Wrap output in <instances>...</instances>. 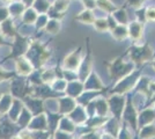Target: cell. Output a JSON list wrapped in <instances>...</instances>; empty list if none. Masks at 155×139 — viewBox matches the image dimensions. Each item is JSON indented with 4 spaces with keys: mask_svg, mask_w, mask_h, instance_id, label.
<instances>
[{
    "mask_svg": "<svg viewBox=\"0 0 155 139\" xmlns=\"http://www.w3.org/2000/svg\"><path fill=\"white\" fill-rule=\"evenodd\" d=\"M70 114H71V115H70L71 118L74 119L75 123L81 124V123H84V122L87 121V113H86V109H84L81 106H77Z\"/></svg>",
    "mask_w": 155,
    "mask_h": 139,
    "instance_id": "5bb4252c",
    "label": "cell"
},
{
    "mask_svg": "<svg viewBox=\"0 0 155 139\" xmlns=\"http://www.w3.org/2000/svg\"><path fill=\"white\" fill-rule=\"evenodd\" d=\"M42 79H43V81H45V82H48V84H52L54 80H56V74H54V72L53 71H46V72H44V74L42 75Z\"/></svg>",
    "mask_w": 155,
    "mask_h": 139,
    "instance_id": "d6a6232c",
    "label": "cell"
},
{
    "mask_svg": "<svg viewBox=\"0 0 155 139\" xmlns=\"http://www.w3.org/2000/svg\"><path fill=\"white\" fill-rule=\"evenodd\" d=\"M84 139H100L101 136H98L97 133H87V134H84Z\"/></svg>",
    "mask_w": 155,
    "mask_h": 139,
    "instance_id": "60d3db41",
    "label": "cell"
},
{
    "mask_svg": "<svg viewBox=\"0 0 155 139\" xmlns=\"http://www.w3.org/2000/svg\"><path fill=\"white\" fill-rule=\"evenodd\" d=\"M81 61H82V51L81 48H79L78 50H74L68 56H66V58L64 59V68L75 72L78 71Z\"/></svg>",
    "mask_w": 155,
    "mask_h": 139,
    "instance_id": "5b68a950",
    "label": "cell"
},
{
    "mask_svg": "<svg viewBox=\"0 0 155 139\" xmlns=\"http://www.w3.org/2000/svg\"><path fill=\"white\" fill-rule=\"evenodd\" d=\"M70 5V0H56L52 5V11H54L56 13L64 14V12L68 8Z\"/></svg>",
    "mask_w": 155,
    "mask_h": 139,
    "instance_id": "7402d4cb",
    "label": "cell"
},
{
    "mask_svg": "<svg viewBox=\"0 0 155 139\" xmlns=\"http://www.w3.org/2000/svg\"><path fill=\"white\" fill-rule=\"evenodd\" d=\"M154 111H155V109H154Z\"/></svg>",
    "mask_w": 155,
    "mask_h": 139,
    "instance_id": "c3c4849f",
    "label": "cell"
},
{
    "mask_svg": "<svg viewBox=\"0 0 155 139\" xmlns=\"http://www.w3.org/2000/svg\"><path fill=\"white\" fill-rule=\"evenodd\" d=\"M77 107V102L73 98H64L59 99V111L61 114H70Z\"/></svg>",
    "mask_w": 155,
    "mask_h": 139,
    "instance_id": "7c38bea8",
    "label": "cell"
},
{
    "mask_svg": "<svg viewBox=\"0 0 155 139\" xmlns=\"http://www.w3.org/2000/svg\"><path fill=\"white\" fill-rule=\"evenodd\" d=\"M12 139H21V138H20L19 136H15V137H13V138H12Z\"/></svg>",
    "mask_w": 155,
    "mask_h": 139,
    "instance_id": "7dc6e473",
    "label": "cell"
},
{
    "mask_svg": "<svg viewBox=\"0 0 155 139\" xmlns=\"http://www.w3.org/2000/svg\"><path fill=\"white\" fill-rule=\"evenodd\" d=\"M32 1H34V0H23V2H25V4H27V5H30V4H32Z\"/></svg>",
    "mask_w": 155,
    "mask_h": 139,
    "instance_id": "7bdbcfd3",
    "label": "cell"
},
{
    "mask_svg": "<svg viewBox=\"0 0 155 139\" xmlns=\"http://www.w3.org/2000/svg\"><path fill=\"white\" fill-rule=\"evenodd\" d=\"M115 21L117 22V25H123V26H126V23L129 22V18H127V14L124 9H116L114 13L110 14Z\"/></svg>",
    "mask_w": 155,
    "mask_h": 139,
    "instance_id": "d6986e66",
    "label": "cell"
},
{
    "mask_svg": "<svg viewBox=\"0 0 155 139\" xmlns=\"http://www.w3.org/2000/svg\"><path fill=\"white\" fill-rule=\"evenodd\" d=\"M0 45H6V43L4 42V40H2V37L0 36Z\"/></svg>",
    "mask_w": 155,
    "mask_h": 139,
    "instance_id": "ee69618b",
    "label": "cell"
},
{
    "mask_svg": "<svg viewBox=\"0 0 155 139\" xmlns=\"http://www.w3.org/2000/svg\"><path fill=\"white\" fill-rule=\"evenodd\" d=\"M152 66H153V68L155 70V60L153 61V63H152Z\"/></svg>",
    "mask_w": 155,
    "mask_h": 139,
    "instance_id": "bcb514c9",
    "label": "cell"
},
{
    "mask_svg": "<svg viewBox=\"0 0 155 139\" xmlns=\"http://www.w3.org/2000/svg\"><path fill=\"white\" fill-rule=\"evenodd\" d=\"M14 74L12 72H8V71H5L4 68L0 67V82L2 81H6V80L11 79Z\"/></svg>",
    "mask_w": 155,
    "mask_h": 139,
    "instance_id": "e575fe53",
    "label": "cell"
},
{
    "mask_svg": "<svg viewBox=\"0 0 155 139\" xmlns=\"http://www.w3.org/2000/svg\"><path fill=\"white\" fill-rule=\"evenodd\" d=\"M111 35H112V37H114L116 41L125 40V38L129 36L127 27L123 26V25H117L114 29H111Z\"/></svg>",
    "mask_w": 155,
    "mask_h": 139,
    "instance_id": "2e32d148",
    "label": "cell"
},
{
    "mask_svg": "<svg viewBox=\"0 0 155 139\" xmlns=\"http://www.w3.org/2000/svg\"><path fill=\"white\" fill-rule=\"evenodd\" d=\"M139 134H140V139L155 138V125L148 124V125H146V126H142Z\"/></svg>",
    "mask_w": 155,
    "mask_h": 139,
    "instance_id": "44dd1931",
    "label": "cell"
},
{
    "mask_svg": "<svg viewBox=\"0 0 155 139\" xmlns=\"http://www.w3.org/2000/svg\"><path fill=\"white\" fill-rule=\"evenodd\" d=\"M155 119V111L154 109H145L142 113H140L138 115V125L142 127V126H146L148 124H152L153 121Z\"/></svg>",
    "mask_w": 155,
    "mask_h": 139,
    "instance_id": "8fae6325",
    "label": "cell"
},
{
    "mask_svg": "<svg viewBox=\"0 0 155 139\" xmlns=\"http://www.w3.org/2000/svg\"><path fill=\"white\" fill-rule=\"evenodd\" d=\"M79 79L81 81H84L86 78L91 74V60L89 58V56L86 58V59H82L80 66H79Z\"/></svg>",
    "mask_w": 155,
    "mask_h": 139,
    "instance_id": "4fadbf2b",
    "label": "cell"
},
{
    "mask_svg": "<svg viewBox=\"0 0 155 139\" xmlns=\"http://www.w3.org/2000/svg\"><path fill=\"white\" fill-rule=\"evenodd\" d=\"M127 33H129L130 38L134 42L141 40L142 34H143V23L139 22V21H134L131 22L127 26Z\"/></svg>",
    "mask_w": 155,
    "mask_h": 139,
    "instance_id": "9c48e42d",
    "label": "cell"
},
{
    "mask_svg": "<svg viewBox=\"0 0 155 139\" xmlns=\"http://www.w3.org/2000/svg\"><path fill=\"white\" fill-rule=\"evenodd\" d=\"M82 89H84V86L80 84V82H77V81H70V82H67V87H66V93H68V95H70V98H77L79 96L81 92H82Z\"/></svg>",
    "mask_w": 155,
    "mask_h": 139,
    "instance_id": "9a60e30c",
    "label": "cell"
},
{
    "mask_svg": "<svg viewBox=\"0 0 155 139\" xmlns=\"http://www.w3.org/2000/svg\"><path fill=\"white\" fill-rule=\"evenodd\" d=\"M59 129H60V130H63L64 132L72 133V132H74L75 126H74V123L72 122L71 119L61 118V121H60V125H59Z\"/></svg>",
    "mask_w": 155,
    "mask_h": 139,
    "instance_id": "d4e9b609",
    "label": "cell"
},
{
    "mask_svg": "<svg viewBox=\"0 0 155 139\" xmlns=\"http://www.w3.org/2000/svg\"><path fill=\"white\" fill-rule=\"evenodd\" d=\"M117 139H132V133L130 132L127 126H123L119 129V132L117 134Z\"/></svg>",
    "mask_w": 155,
    "mask_h": 139,
    "instance_id": "1f68e13d",
    "label": "cell"
},
{
    "mask_svg": "<svg viewBox=\"0 0 155 139\" xmlns=\"http://www.w3.org/2000/svg\"><path fill=\"white\" fill-rule=\"evenodd\" d=\"M122 116L129 123L130 126H132L134 130L138 127V114H137L136 109H134V107L131 102V99H127V102L125 104Z\"/></svg>",
    "mask_w": 155,
    "mask_h": 139,
    "instance_id": "52a82bcc",
    "label": "cell"
},
{
    "mask_svg": "<svg viewBox=\"0 0 155 139\" xmlns=\"http://www.w3.org/2000/svg\"><path fill=\"white\" fill-rule=\"evenodd\" d=\"M145 20L155 22V7L150 6L145 9Z\"/></svg>",
    "mask_w": 155,
    "mask_h": 139,
    "instance_id": "4dcf8cb0",
    "label": "cell"
},
{
    "mask_svg": "<svg viewBox=\"0 0 155 139\" xmlns=\"http://www.w3.org/2000/svg\"><path fill=\"white\" fill-rule=\"evenodd\" d=\"M96 6L108 14L114 13L117 9V7L110 0H96Z\"/></svg>",
    "mask_w": 155,
    "mask_h": 139,
    "instance_id": "ffe728a7",
    "label": "cell"
},
{
    "mask_svg": "<svg viewBox=\"0 0 155 139\" xmlns=\"http://www.w3.org/2000/svg\"><path fill=\"white\" fill-rule=\"evenodd\" d=\"M22 9H23V4H13L9 7L11 13L14 14V15H20L22 13Z\"/></svg>",
    "mask_w": 155,
    "mask_h": 139,
    "instance_id": "836d02e7",
    "label": "cell"
},
{
    "mask_svg": "<svg viewBox=\"0 0 155 139\" xmlns=\"http://www.w3.org/2000/svg\"><path fill=\"white\" fill-rule=\"evenodd\" d=\"M19 137L21 139H32V136L30 134L29 131H22V132H20Z\"/></svg>",
    "mask_w": 155,
    "mask_h": 139,
    "instance_id": "ab89813d",
    "label": "cell"
},
{
    "mask_svg": "<svg viewBox=\"0 0 155 139\" xmlns=\"http://www.w3.org/2000/svg\"><path fill=\"white\" fill-rule=\"evenodd\" d=\"M152 57H153V49L147 43L143 45H134L130 51V58L132 63L136 64H143L152 59Z\"/></svg>",
    "mask_w": 155,
    "mask_h": 139,
    "instance_id": "7a4b0ae2",
    "label": "cell"
},
{
    "mask_svg": "<svg viewBox=\"0 0 155 139\" xmlns=\"http://www.w3.org/2000/svg\"><path fill=\"white\" fill-rule=\"evenodd\" d=\"M45 29L51 34H57L60 30V22L58 19H52L48 21L45 25Z\"/></svg>",
    "mask_w": 155,
    "mask_h": 139,
    "instance_id": "484cf974",
    "label": "cell"
},
{
    "mask_svg": "<svg viewBox=\"0 0 155 139\" xmlns=\"http://www.w3.org/2000/svg\"><path fill=\"white\" fill-rule=\"evenodd\" d=\"M107 102H108V106H109V110H111V113L114 114V116L117 119L120 118L124 108H125V99L120 94H118V95L111 96Z\"/></svg>",
    "mask_w": 155,
    "mask_h": 139,
    "instance_id": "8992f818",
    "label": "cell"
},
{
    "mask_svg": "<svg viewBox=\"0 0 155 139\" xmlns=\"http://www.w3.org/2000/svg\"><path fill=\"white\" fill-rule=\"evenodd\" d=\"M35 8L38 11L39 13L45 14L50 9V4L46 0H36L35 1Z\"/></svg>",
    "mask_w": 155,
    "mask_h": 139,
    "instance_id": "83f0119b",
    "label": "cell"
},
{
    "mask_svg": "<svg viewBox=\"0 0 155 139\" xmlns=\"http://www.w3.org/2000/svg\"><path fill=\"white\" fill-rule=\"evenodd\" d=\"M84 82V89L86 91H100L104 87L101 79L98 78V75L95 72H91V74L86 78Z\"/></svg>",
    "mask_w": 155,
    "mask_h": 139,
    "instance_id": "ba28073f",
    "label": "cell"
},
{
    "mask_svg": "<svg viewBox=\"0 0 155 139\" xmlns=\"http://www.w3.org/2000/svg\"><path fill=\"white\" fill-rule=\"evenodd\" d=\"M37 13L34 11V9H27L25 15H23V21L26 22V23H32V22H35V21L37 20Z\"/></svg>",
    "mask_w": 155,
    "mask_h": 139,
    "instance_id": "f546056e",
    "label": "cell"
},
{
    "mask_svg": "<svg viewBox=\"0 0 155 139\" xmlns=\"http://www.w3.org/2000/svg\"><path fill=\"white\" fill-rule=\"evenodd\" d=\"M15 65H16V71L21 75H29L32 72V65L30 60L25 57H19L15 61Z\"/></svg>",
    "mask_w": 155,
    "mask_h": 139,
    "instance_id": "30bf717a",
    "label": "cell"
},
{
    "mask_svg": "<svg viewBox=\"0 0 155 139\" xmlns=\"http://www.w3.org/2000/svg\"><path fill=\"white\" fill-rule=\"evenodd\" d=\"M93 25H94V28L96 29L98 33H104V31L109 30V26H108L107 19H95Z\"/></svg>",
    "mask_w": 155,
    "mask_h": 139,
    "instance_id": "4316f807",
    "label": "cell"
},
{
    "mask_svg": "<svg viewBox=\"0 0 155 139\" xmlns=\"http://www.w3.org/2000/svg\"><path fill=\"white\" fill-rule=\"evenodd\" d=\"M139 75H140V72L136 71V72L130 73L129 75L124 77L123 79H120L117 82L116 87L112 89V93H116V94H120L122 95L124 93L131 91L137 85V82L139 80Z\"/></svg>",
    "mask_w": 155,
    "mask_h": 139,
    "instance_id": "3957f363",
    "label": "cell"
},
{
    "mask_svg": "<svg viewBox=\"0 0 155 139\" xmlns=\"http://www.w3.org/2000/svg\"><path fill=\"white\" fill-rule=\"evenodd\" d=\"M81 1L86 7V9H91V11L93 8L96 7V0H81Z\"/></svg>",
    "mask_w": 155,
    "mask_h": 139,
    "instance_id": "d590c367",
    "label": "cell"
},
{
    "mask_svg": "<svg viewBox=\"0 0 155 139\" xmlns=\"http://www.w3.org/2000/svg\"><path fill=\"white\" fill-rule=\"evenodd\" d=\"M56 139H72L71 134L67 132H57L56 133Z\"/></svg>",
    "mask_w": 155,
    "mask_h": 139,
    "instance_id": "f35d334b",
    "label": "cell"
},
{
    "mask_svg": "<svg viewBox=\"0 0 155 139\" xmlns=\"http://www.w3.org/2000/svg\"><path fill=\"white\" fill-rule=\"evenodd\" d=\"M4 2H6V4H9V2H12V1H14V0H2Z\"/></svg>",
    "mask_w": 155,
    "mask_h": 139,
    "instance_id": "f6af8a7d",
    "label": "cell"
},
{
    "mask_svg": "<svg viewBox=\"0 0 155 139\" xmlns=\"http://www.w3.org/2000/svg\"><path fill=\"white\" fill-rule=\"evenodd\" d=\"M13 103V99L9 95H4L0 99V113H6L7 110L11 109Z\"/></svg>",
    "mask_w": 155,
    "mask_h": 139,
    "instance_id": "cb8c5ba5",
    "label": "cell"
},
{
    "mask_svg": "<svg viewBox=\"0 0 155 139\" xmlns=\"http://www.w3.org/2000/svg\"><path fill=\"white\" fill-rule=\"evenodd\" d=\"M100 139H116V137H114V136H111V134H109V133L104 132L102 136H101V138Z\"/></svg>",
    "mask_w": 155,
    "mask_h": 139,
    "instance_id": "b9f144b4",
    "label": "cell"
},
{
    "mask_svg": "<svg viewBox=\"0 0 155 139\" xmlns=\"http://www.w3.org/2000/svg\"><path fill=\"white\" fill-rule=\"evenodd\" d=\"M108 70H109V74L111 77V79L119 81L120 79H123L124 77H126V75H129L130 73L133 72L134 64L125 61L122 58H117L110 64Z\"/></svg>",
    "mask_w": 155,
    "mask_h": 139,
    "instance_id": "6da1fadb",
    "label": "cell"
},
{
    "mask_svg": "<svg viewBox=\"0 0 155 139\" xmlns=\"http://www.w3.org/2000/svg\"><path fill=\"white\" fill-rule=\"evenodd\" d=\"M87 111L89 116H100L107 117L109 113V106L107 100L104 99H94L87 104Z\"/></svg>",
    "mask_w": 155,
    "mask_h": 139,
    "instance_id": "277c9868",
    "label": "cell"
},
{
    "mask_svg": "<svg viewBox=\"0 0 155 139\" xmlns=\"http://www.w3.org/2000/svg\"><path fill=\"white\" fill-rule=\"evenodd\" d=\"M8 14H9V12H8V9L6 7H0V22L6 20Z\"/></svg>",
    "mask_w": 155,
    "mask_h": 139,
    "instance_id": "8d00e7d4",
    "label": "cell"
},
{
    "mask_svg": "<svg viewBox=\"0 0 155 139\" xmlns=\"http://www.w3.org/2000/svg\"><path fill=\"white\" fill-rule=\"evenodd\" d=\"M75 20L80 21L84 25H93L95 21V15L91 9H84L78 16H75Z\"/></svg>",
    "mask_w": 155,
    "mask_h": 139,
    "instance_id": "e0dca14e",
    "label": "cell"
},
{
    "mask_svg": "<svg viewBox=\"0 0 155 139\" xmlns=\"http://www.w3.org/2000/svg\"><path fill=\"white\" fill-rule=\"evenodd\" d=\"M1 29H2V33L5 34V35H8V36H12V35L15 34L14 27L9 20L2 21V23H1Z\"/></svg>",
    "mask_w": 155,
    "mask_h": 139,
    "instance_id": "f1b7e54d",
    "label": "cell"
},
{
    "mask_svg": "<svg viewBox=\"0 0 155 139\" xmlns=\"http://www.w3.org/2000/svg\"><path fill=\"white\" fill-rule=\"evenodd\" d=\"M130 5L134 8H140L143 4V0H129Z\"/></svg>",
    "mask_w": 155,
    "mask_h": 139,
    "instance_id": "74e56055",
    "label": "cell"
},
{
    "mask_svg": "<svg viewBox=\"0 0 155 139\" xmlns=\"http://www.w3.org/2000/svg\"><path fill=\"white\" fill-rule=\"evenodd\" d=\"M104 131L111 136H114V137H117V134L119 132L118 122L116 119H109L107 123H104Z\"/></svg>",
    "mask_w": 155,
    "mask_h": 139,
    "instance_id": "ac0fdd59",
    "label": "cell"
},
{
    "mask_svg": "<svg viewBox=\"0 0 155 139\" xmlns=\"http://www.w3.org/2000/svg\"><path fill=\"white\" fill-rule=\"evenodd\" d=\"M149 82H150V79L146 78V77H142V78H139L138 82H137V88L139 92H141L142 94L147 95L148 96V86H149Z\"/></svg>",
    "mask_w": 155,
    "mask_h": 139,
    "instance_id": "603a6c76",
    "label": "cell"
}]
</instances>
